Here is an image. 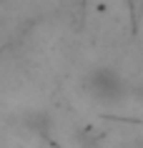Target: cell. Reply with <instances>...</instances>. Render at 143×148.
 <instances>
[{
    "label": "cell",
    "instance_id": "6da1fadb",
    "mask_svg": "<svg viewBox=\"0 0 143 148\" xmlns=\"http://www.w3.org/2000/svg\"><path fill=\"white\" fill-rule=\"evenodd\" d=\"M83 93L95 103L113 106V103L126 101L131 90H128V80L116 68L98 65V68L86 73V78H83Z\"/></svg>",
    "mask_w": 143,
    "mask_h": 148
}]
</instances>
